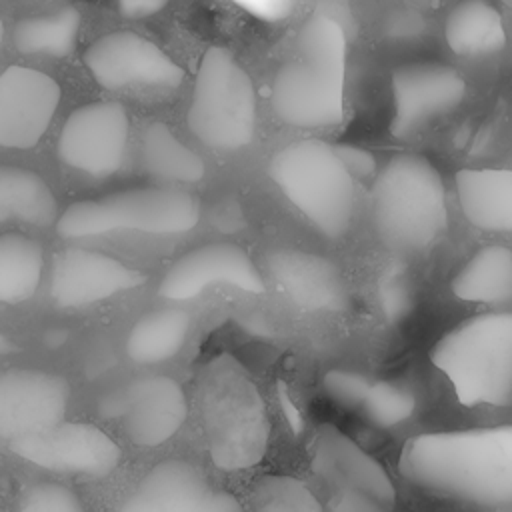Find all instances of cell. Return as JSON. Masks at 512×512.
I'll return each instance as SVG.
<instances>
[{
  "mask_svg": "<svg viewBox=\"0 0 512 512\" xmlns=\"http://www.w3.org/2000/svg\"><path fill=\"white\" fill-rule=\"evenodd\" d=\"M400 474L422 492L474 506L512 502V424L428 432L406 440Z\"/></svg>",
  "mask_w": 512,
  "mask_h": 512,
  "instance_id": "obj_1",
  "label": "cell"
},
{
  "mask_svg": "<svg viewBox=\"0 0 512 512\" xmlns=\"http://www.w3.org/2000/svg\"><path fill=\"white\" fill-rule=\"evenodd\" d=\"M346 34L328 14L310 16L294 44L292 56L272 80L274 114L294 128H330L344 114Z\"/></svg>",
  "mask_w": 512,
  "mask_h": 512,
  "instance_id": "obj_2",
  "label": "cell"
},
{
  "mask_svg": "<svg viewBox=\"0 0 512 512\" xmlns=\"http://www.w3.org/2000/svg\"><path fill=\"white\" fill-rule=\"evenodd\" d=\"M198 410L212 462L218 468L244 470L264 458L270 438L266 406L238 360L218 356L202 368Z\"/></svg>",
  "mask_w": 512,
  "mask_h": 512,
  "instance_id": "obj_3",
  "label": "cell"
},
{
  "mask_svg": "<svg viewBox=\"0 0 512 512\" xmlns=\"http://www.w3.org/2000/svg\"><path fill=\"white\" fill-rule=\"evenodd\" d=\"M374 226L400 252L424 250L448 224L446 190L436 166L420 154H396L372 186Z\"/></svg>",
  "mask_w": 512,
  "mask_h": 512,
  "instance_id": "obj_4",
  "label": "cell"
},
{
  "mask_svg": "<svg viewBox=\"0 0 512 512\" xmlns=\"http://www.w3.org/2000/svg\"><path fill=\"white\" fill-rule=\"evenodd\" d=\"M464 406H512V312L462 320L430 352Z\"/></svg>",
  "mask_w": 512,
  "mask_h": 512,
  "instance_id": "obj_5",
  "label": "cell"
},
{
  "mask_svg": "<svg viewBox=\"0 0 512 512\" xmlns=\"http://www.w3.org/2000/svg\"><path fill=\"white\" fill-rule=\"evenodd\" d=\"M288 202L324 236L340 238L352 224L356 176L336 146L306 138L280 148L268 166Z\"/></svg>",
  "mask_w": 512,
  "mask_h": 512,
  "instance_id": "obj_6",
  "label": "cell"
},
{
  "mask_svg": "<svg viewBox=\"0 0 512 512\" xmlns=\"http://www.w3.org/2000/svg\"><path fill=\"white\" fill-rule=\"evenodd\" d=\"M200 220L198 200L172 186H148L70 204L58 218L62 238H94L114 232L172 236L192 230Z\"/></svg>",
  "mask_w": 512,
  "mask_h": 512,
  "instance_id": "obj_7",
  "label": "cell"
},
{
  "mask_svg": "<svg viewBox=\"0 0 512 512\" xmlns=\"http://www.w3.org/2000/svg\"><path fill=\"white\" fill-rule=\"evenodd\" d=\"M188 128L214 150H240L254 138L256 90L244 66L224 46H210L200 58Z\"/></svg>",
  "mask_w": 512,
  "mask_h": 512,
  "instance_id": "obj_8",
  "label": "cell"
},
{
  "mask_svg": "<svg viewBox=\"0 0 512 512\" xmlns=\"http://www.w3.org/2000/svg\"><path fill=\"white\" fill-rule=\"evenodd\" d=\"M130 120L120 102L100 100L78 106L62 124L60 160L92 178H106L124 166Z\"/></svg>",
  "mask_w": 512,
  "mask_h": 512,
  "instance_id": "obj_9",
  "label": "cell"
},
{
  "mask_svg": "<svg viewBox=\"0 0 512 512\" xmlns=\"http://www.w3.org/2000/svg\"><path fill=\"white\" fill-rule=\"evenodd\" d=\"M84 62L104 90H176L184 80L182 66L156 42L136 32L100 36L86 50Z\"/></svg>",
  "mask_w": 512,
  "mask_h": 512,
  "instance_id": "obj_10",
  "label": "cell"
},
{
  "mask_svg": "<svg viewBox=\"0 0 512 512\" xmlns=\"http://www.w3.org/2000/svg\"><path fill=\"white\" fill-rule=\"evenodd\" d=\"M20 458L60 474L106 476L120 462L118 444L98 426L58 422L42 432L10 442Z\"/></svg>",
  "mask_w": 512,
  "mask_h": 512,
  "instance_id": "obj_11",
  "label": "cell"
},
{
  "mask_svg": "<svg viewBox=\"0 0 512 512\" xmlns=\"http://www.w3.org/2000/svg\"><path fill=\"white\" fill-rule=\"evenodd\" d=\"M102 412L120 420L128 438L140 446H160L186 420L188 406L180 384L168 376H144L112 392Z\"/></svg>",
  "mask_w": 512,
  "mask_h": 512,
  "instance_id": "obj_12",
  "label": "cell"
},
{
  "mask_svg": "<svg viewBox=\"0 0 512 512\" xmlns=\"http://www.w3.org/2000/svg\"><path fill=\"white\" fill-rule=\"evenodd\" d=\"M466 98L464 78L438 62L406 64L392 74L394 116L390 132L410 138L430 122L454 112Z\"/></svg>",
  "mask_w": 512,
  "mask_h": 512,
  "instance_id": "obj_13",
  "label": "cell"
},
{
  "mask_svg": "<svg viewBox=\"0 0 512 512\" xmlns=\"http://www.w3.org/2000/svg\"><path fill=\"white\" fill-rule=\"evenodd\" d=\"M60 104L58 82L30 66L0 74V148L28 150L40 142Z\"/></svg>",
  "mask_w": 512,
  "mask_h": 512,
  "instance_id": "obj_14",
  "label": "cell"
},
{
  "mask_svg": "<svg viewBox=\"0 0 512 512\" xmlns=\"http://www.w3.org/2000/svg\"><path fill=\"white\" fill-rule=\"evenodd\" d=\"M116 512H242V506L192 464L166 460L138 482Z\"/></svg>",
  "mask_w": 512,
  "mask_h": 512,
  "instance_id": "obj_15",
  "label": "cell"
},
{
  "mask_svg": "<svg viewBox=\"0 0 512 512\" xmlns=\"http://www.w3.org/2000/svg\"><path fill=\"white\" fill-rule=\"evenodd\" d=\"M70 388L42 370L12 368L0 372V440H18L62 422Z\"/></svg>",
  "mask_w": 512,
  "mask_h": 512,
  "instance_id": "obj_16",
  "label": "cell"
},
{
  "mask_svg": "<svg viewBox=\"0 0 512 512\" xmlns=\"http://www.w3.org/2000/svg\"><path fill=\"white\" fill-rule=\"evenodd\" d=\"M218 284L250 294L266 290L264 278L248 252L230 242H212L190 250L170 266L158 290L168 300H192Z\"/></svg>",
  "mask_w": 512,
  "mask_h": 512,
  "instance_id": "obj_17",
  "label": "cell"
},
{
  "mask_svg": "<svg viewBox=\"0 0 512 512\" xmlns=\"http://www.w3.org/2000/svg\"><path fill=\"white\" fill-rule=\"evenodd\" d=\"M142 282L144 276L138 270L114 256L68 248L52 260L50 296L62 308H80L132 290Z\"/></svg>",
  "mask_w": 512,
  "mask_h": 512,
  "instance_id": "obj_18",
  "label": "cell"
},
{
  "mask_svg": "<svg viewBox=\"0 0 512 512\" xmlns=\"http://www.w3.org/2000/svg\"><path fill=\"white\" fill-rule=\"evenodd\" d=\"M266 270L276 286L304 310L342 312L348 306L344 276L324 256L282 248L266 256Z\"/></svg>",
  "mask_w": 512,
  "mask_h": 512,
  "instance_id": "obj_19",
  "label": "cell"
},
{
  "mask_svg": "<svg viewBox=\"0 0 512 512\" xmlns=\"http://www.w3.org/2000/svg\"><path fill=\"white\" fill-rule=\"evenodd\" d=\"M314 468L332 488H356L386 506L396 500L394 482L384 466L334 426L318 432Z\"/></svg>",
  "mask_w": 512,
  "mask_h": 512,
  "instance_id": "obj_20",
  "label": "cell"
},
{
  "mask_svg": "<svg viewBox=\"0 0 512 512\" xmlns=\"http://www.w3.org/2000/svg\"><path fill=\"white\" fill-rule=\"evenodd\" d=\"M456 192L470 224L488 232H512V170H458Z\"/></svg>",
  "mask_w": 512,
  "mask_h": 512,
  "instance_id": "obj_21",
  "label": "cell"
},
{
  "mask_svg": "<svg viewBox=\"0 0 512 512\" xmlns=\"http://www.w3.org/2000/svg\"><path fill=\"white\" fill-rule=\"evenodd\" d=\"M444 38L464 58L488 56L506 44L502 16L488 0H460L446 18Z\"/></svg>",
  "mask_w": 512,
  "mask_h": 512,
  "instance_id": "obj_22",
  "label": "cell"
},
{
  "mask_svg": "<svg viewBox=\"0 0 512 512\" xmlns=\"http://www.w3.org/2000/svg\"><path fill=\"white\" fill-rule=\"evenodd\" d=\"M452 292L464 302L500 304L512 300V250L490 244L474 252L452 278Z\"/></svg>",
  "mask_w": 512,
  "mask_h": 512,
  "instance_id": "obj_23",
  "label": "cell"
},
{
  "mask_svg": "<svg viewBox=\"0 0 512 512\" xmlns=\"http://www.w3.org/2000/svg\"><path fill=\"white\" fill-rule=\"evenodd\" d=\"M140 160L152 176L176 184H194L206 172L202 158L162 122H152L142 130Z\"/></svg>",
  "mask_w": 512,
  "mask_h": 512,
  "instance_id": "obj_24",
  "label": "cell"
},
{
  "mask_svg": "<svg viewBox=\"0 0 512 512\" xmlns=\"http://www.w3.org/2000/svg\"><path fill=\"white\" fill-rule=\"evenodd\" d=\"M56 216V198L44 178L32 170L0 164V224L20 220L46 226Z\"/></svg>",
  "mask_w": 512,
  "mask_h": 512,
  "instance_id": "obj_25",
  "label": "cell"
},
{
  "mask_svg": "<svg viewBox=\"0 0 512 512\" xmlns=\"http://www.w3.org/2000/svg\"><path fill=\"white\" fill-rule=\"evenodd\" d=\"M80 24L82 16L74 6L26 16L14 28V46L26 56L62 58L74 50Z\"/></svg>",
  "mask_w": 512,
  "mask_h": 512,
  "instance_id": "obj_26",
  "label": "cell"
},
{
  "mask_svg": "<svg viewBox=\"0 0 512 512\" xmlns=\"http://www.w3.org/2000/svg\"><path fill=\"white\" fill-rule=\"evenodd\" d=\"M190 316L178 308H160L144 314L126 340L128 356L138 364H158L172 358L186 342Z\"/></svg>",
  "mask_w": 512,
  "mask_h": 512,
  "instance_id": "obj_27",
  "label": "cell"
},
{
  "mask_svg": "<svg viewBox=\"0 0 512 512\" xmlns=\"http://www.w3.org/2000/svg\"><path fill=\"white\" fill-rule=\"evenodd\" d=\"M42 246L24 234H0V302L16 304L28 300L42 276Z\"/></svg>",
  "mask_w": 512,
  "mask_h": 512,
  "instance_id": "obj_28",
  "label": "cell"
},
{
  "mask_svg": "<svg viewBox=\"0 0 512 512\" xmlns=\"http://www.w3.org/2000/svg\"><path fill=\"white\" fill-rule=\"evenodd\" d=\"M360 412L372 426L390 430L412 418L416 412V394L400 380H376Z\"/></svg>",
  "mask_w": 512,
  "mask_h": 512,
  "instance_id": "obj_29",
  "label": "cell"
},
{
  "mask_svg": "<svg viewBox=\"0 0 512 512\" xmlns=\"http://www.w3.org/2000/svg\"><path fill=\"white\" fill-rule=\"evenodd\" d=\"M252 512H324L314 492L286 474L264 476L252 494Z\"/></svg>",
  "mask_w": 512,
  "mask_h": 512,
  "instance_id": "obj_30",
  "label": "cell"
},
{
  "mask_svg": "<svg viewBox=\"0 0 512 512\" xmlns=\"http://www.w3.org/2000/svg\"><path fill=\"white\" fill-rule=\"evenodd\" d=\"M378 308L388 324H402L414 310V288L410 276L396 262L388 264L376 282Z\"/></svg>",
  "mask_w": 512,
  "mask_h": 512,
  "instance_id": "obj_31",
  "label": "cell"
},
{
  "mask_svg": "<svg viewBox=\"0 0 512 512\" xmlns=\"http://www.w3.org/2000/svg\"><path fill=\"white\" fill-rule=\"evenodd\" d=\"M16 512H84V508L70 488L42 482L22 496Z\"/></svg>",
  "mask_w": 512,
  "mask_h": 512,
  "instance_id": "obj_32",
  "label": "cell"
},
{
  "mask_svg": "<svg viewBox=\"0 0 512 512\" xmlns=\"http://www.w3.org/2000/svg\"><path fill=\"white\" fill-rule=\"evenodd\" d=\"M374 380L352 370H330L324 374V392L346 410H360Z\"/></svg>",
  "mask_w": 512,
  "mask_h": 512,
  "instance_id": "obj_33",
  "label": "cell"
},
{
  "mask_svg": "<svg viewBox=\"0 0 512 512\" xmlns=\"http://www.w3.org/2000/svg\"><path fill=\"white\" fill-rule=\"evenodd\" d=\"M426 32V20L414 10H396L384 22V36L392 42H414Z\"/></svg>",
  "mask_w": 512,
  "mask_h": 512,
  "instance_id": "obj_34",
  "label": "cell"
},
{
  "mask_svg": "<svg viewBox=\"0 0 512 512\" xmlns=\"http://www.w3.org/2000/svg\"><path fill=\"white\" fill-rule=\"evenodd\" d=\"M328 508L330 512H390V506L356 488H332Z\"/></svg>",
  "mask_w": 512,
  "mask_h": 512,
  "instance_id": "obj_35",
  "label": "cell"
},
{
  "mask_svg": "<svg viewBox=\"0 0 512 512\" xmlns=\"http://www.w3.org/2000/svg\"><path fill=\"white\" fill-rule=\"evenodd\" d=\"M230 2L246 10L248 14L268 22L284 20L286 16H290V12L296 6V0H230Z\"/></svg>",
  "mask_w": 512,
  "mask_h": 512,
  "instance_id": "obj_36",
  "label": "cell"
},
{
  "mask_svg": "<svg viewBox=\"0 0 512 512\" xmlns=\"http://www.w3.org/2000/svg\"><path fill=\"white\" fill-rule=\"evenodd\" d=\"M342 160L346 162V166L350 168V172L356 176V180L360 178H366L374 172V156L364 150V148H358V146H336Z\"/></svg>",
  "mask_w": 512,
  "mask_h": 512,
  "instance_id": "obj_37",
  "label": "cell"
},
{
  "mask_svg": "<svg viewBox=\"0 0 512 512\" xmlns=\"http://www.w3.org/2000/svg\"><path fill=\"white\" fill-rule=\"evenodd\" d=\"M170 0H116L118 12L130 20H144L156 16L168 6Z\"/></svg>",
  "mask_w": 512,
  "mask_h": 512,
  "instance_id": "obj_38",
  "label": "cell"
},
{
  "mask_svg": "<svg viewBox=\"0 0 512 512\" xmlns=\"http://www.w3.org/2000/svg\"><path fill=\"white\" fill-rule=\"evenodd\" d=\"M280 396H282V406H284V414L288 416V422H290V426L298 432L300 428H302V418H300V412L296 410V406L292 404V400L286 396V392H280Z\"/></svg>",
  "mask_w": 512,
  "mask_h": 512,
  "instance_id": "obj_39",
  "label": "cell"
},
{
  "mask_svg": "<svg viewBox=\"0 0 512 512\" xmlns=\"http://www.w3.org/2000/svg\"><path fill=\"white\" fill-rule=\"evenodd\" d=\"M8 350H12L10 340L4 334H0V352H8Z\"/></svg>",
  "mask_w": 512,
  "mask_h": 512,
  "instance_id": "obj_40",
  "label": "cell"
},
{
  "mask_svg": "<svg viewBox=\"0 0 512 512\" xmlns=\"http://www.w3.org/2000/svg\"><path fill=\"white\" fill-rule=\"evenodd\" d=\"M2 40H4V24L0 20V48H2Z\"/></svg>",
  "mask_w": 512,
  "mask_h": 512,
  "instance_id": "obj_41",
  "label": "cell"
},
{
  "mask_svg": "<svg viewBox=\"0 0 512 512\" xmlns=\"http://www.w3.org/2000/svg\"><path fill=\"white\" fill-rule=\"evenodd\" d=\"M502 2H504L508 8H512V0H502Z\"/></svg>",
  "mask_w": 512,
  "mask_h": 512,
  "instance_id": "obj_42",
  "label": "cell"
}]
</instances>
